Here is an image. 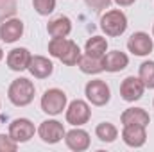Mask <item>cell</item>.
Returning a JSON list of instances; mask_svg holds the SVG:
<instances>
[{"label":"cell","instance_id":"cell-23","mask_svg":"<svg viewBox=\"0 0 154 152\" xmlns=\"http://www.w3.org/2000/svg\"><path fill=\"white\" fill-rule=\"evenodd\" d=\"M68 41L70 39L66 38H52L48 41V54L52 56V57H61L63 56V52L66 50V47H68Z\"/></svg>","mask_w":154,"mask_h":152},{"label":"cell","instance_id":"cell-20","mask_svg":"<svg viewBox=\"0 0 154 152\" xmlns=\"http://www.w3.org/2000/svg\"><path fill=\"white\" fill-rule=\"evenodd\" d=\"M95 134H97V138L100 141L111 143V141H115L116 138H118V129L113 123H109V122H102V123H99L95 127Z\"/></svg>","mask_w":154,"mask_h":152},{"label":"cell","instance_id":"cell-25","mask_svg":"<svg viewBox=\"0 0 154 152\" xmlns=\"http://www.w3.org/2000/svg\"><path fill=\"white\" fill-rule=\"evenodd\" d=\"M18 149V143L9 134H0V152H14Z\"/></svg>","mask_w":154,"mask_h":152},{"label":"cell","instance_id":"cell-22","mask_svg":"<svg viewBox=\"0 0 154 152\" xmlns=\"http://www.w3.org/2000/svg\"><path fill=\"white\" fill-rule=\"evenodd\" d=\"M138 77H140V81L143 82L145 88L154 90V61H143L140 65Z\"/></svg>","mask_w":154,"mask_h":152},{"label":"cell","instance_id":"cell-28","mask_svg":"<svg viewBox=\"0 0 154 152\" xmlns=\"http://www.w3.org/2000/svg\"><path fill=\"white\" fill-rule=\"evenodd\" d=\"M2 57H4V50L0 48V61H2Z\"/></svg>","mask_w":154,"mask_h":152},{"label":"cell","instance_id":"cell-1","mask_svg":"<svg viewBox=\"0 0 154 152\" xmlns=\"http://www.w3.org/2000/svg\"><path fill=\"white\" fill-rule=\"evenodd\" d=\"M34 91H36V88H34L32 81H29L25 77H20V79H14L11 82V86L7 90V97L14 106L25 108L34 100Z\"/></svg>","mask_w":154,"mask_h":152},{"label":"cell","instance_id":"cell-11","mask_svg":"<svg viewBox=\"0 0 154 152\" xmlns=\"http://www.w3.org/2000/svg\"><path fill=\"white\" fill-rule=\"evenodd\" d=\"M31 52L25 48V47H18V48H13L9 54H7V66L13 70V72H23L29 68V63H31Z\"/></svg>","mask_w":154,"mask_h":152},{"label":"cell","instance_id":"cell-5","mask_svg":"<svg viewBox=\"0 0 154 152\" xmlns=\"http://www.w3.org/2000/svg\"><path fill=\"white\" fill-rule=\"evenodd\" d=\"M38 134L41 138V141H45L48 145H54V143H57V141H61L65 138L66 131H65L61 122H57V120H45V122L39 123Z\"/></svg>","mask_w":154,"mask_h":152},{"label":"cell","instance_id":"cell-17","mask_svg":"<svg viewBox=\"0 0 154 152\" xmlns=\"http://www.w3.org/2000/svg\"><path fill=\"white\" fill-rule=\"evenodd\" d=\"M47 31L52 38H66L70 32H72V22L68 16H56L54 20L48 22L47 25Z\"/></svg>","mask_w":154,"mask_h":152},{"label":"cell","instance_id":"cell-4","mask_svg":"<svg viewBox=\"0 0 154 152\" xmlns=\"http://www.w3.org/2000/svg\"><path fill=\"white\" fill-rule=\"evenodd\" d=\"M84 95L93 106H106L111 99V90L102 79H93L86 84Z\"/></svg>","mask_w":154,"mask_h":152},{"label":"cell","instance_id":"cell-21","mask_svg":"<svg viewBox=\"0 0 154 152\" xmlns=\"http://www.w3.org/2000/svg\"><path fill=\"white\" fill-rule=\"evenodd\" d=\"M81 56H82V52H81V48H79V45H77L75 41H68V47H66V50L63 52V56L59 57V61L63 63V65H66V66H75L77 63H79V59H81Z\"/></svg>","mask_w":154,"mask_h":152},{"label":"cell","instance_id":"cell-19","mask_svg":"<svg viewBox=\"0 0 154 152\" xmlns=\"http://www.w3.org/2000/svg\"><path fill=\"white\" fill-rule=\"evenodd\" d=\"M106 50H108V41L102 36H93L86 41L84 45V52L90 54V56H97V57H104L106 56Z\"/></svg>","mask_w":154,"mask_h":152},{"label":"cell","instance_id":"cell-16","mask_svg":"<svg viewBox=\"0 0 154 152\" xmlns=\"http://www.w3.org/2000/svg\"><path fill=\"white\" fill-rule=\"evenodd\" d=\"M127 65H129V57H127L124 52H120V50L108 52V54L104 56V70L109 72V74L122 72Z\"/></svg>","mask_w":154,"mask_h":152},{"label":"cell","instance_id":"cell-12","mask_svg":"<svg viewBox=\"0 0 154 152\" xmlns=\"http://www.w3.org/2000/svg\"><path fill=\"white\" fill-rule=\"evenodd\" d=\"M65 143L70 150H75V152H82L90 147V134L84 131V129H72L65 134Z\"/></svg>","mask_w":154,"mask_h":152},{"label":"cell","instance_id":"cell-14","mask_svg":"<svg viewBox=\"0 0 154 152\" xmlns=\"http://www.w3.org/2000/svg\"><path fill=\"white\" fill-rule=\"evenodd\" d=\"M27 70L31 72V75L36 77V79H47V77L52 75L54 65H52L50 59H47V57H43V56H32Z\"/></svg>","mask_w":154,"mask_h":152},{"label":"cell","instance_id":"cell-6","mask_svg":"<svg viewBox=\"0 0 154 152\" xmlns=\"http://www.w3.org/2000/svg\"><path fill=\"white\" fill-rule=\"evenodd\" d=\"M66 122L70 123V125H74V127H81V125H84V123H88V120H90V116H91V109H90V106L84 102V100H72L70 104H68V108H66Z\"/></svg>","mask_w":154,"mask_h":152},{"label":"cell","instance_id":"cell-18","mask_svg":"<svg viewBox=\"0 0 154 152\" xmlns=\"http://www.w3.org/2000/svg\"><path fill=\"white\" fill-rule=\"evenodd\" d=\"M77 66L81 68V72H82V74L95 75V74L104 72V57H97V56L84 54V56H81V59H79Z\"/></svg>","mask_w":154,"mask_h":152},{"label":"cell","instance_id":"cell-2","mask_svg":"<svg viewBox=\"0 0 154 152\" xmlns=\"http://www.w3.org/2000/svg\"><path fill=\"white\" fill-rule=\"evenodd\" d=\"M100 29L106 32V36H122L127 29V16L120 11V9H111L106 11V14H102L100 18Z\"/></svg>","mask_w":154,"mask_h":152},{"label":"cell","instance_id":"cell-7","mask_svg":"<svg viewBox=\"0 0 154 152\" xmlns=\"http://www.w3.org/2000/svg\"><path fill=\"white\" fill-rule=\"evenodd\" d=\"M36 129L34 123L29 118H14L9 123V136L16 141V143H25L34 136Z\"/></svg>","mask_w":154,"mask_h":152},{"label":"cell","instance_id":"cell-8","mask_svg":"<svg viewBox=\"0 0 154 152\" xmlns=\"http://www.w3.org/2000/svg\"><path fill=\"white\" fill-rule=\"evenodd\" d=\"M145 91V86L143 82L140 81V77L129 75L125 77L120 84V97L125 100V102H134V100H140L142 95Z\"/></svg>","mask_w":154,"mask_h":152},{"label":"cell","instance_id":"cell-24","mask_svg":"<svg viewBox=\"0 0 154 152\" xmlns=\"http://www.w3.org/2000/svg\"><path fill=\"white\" fill-rule=\"evenodd\" d=\"M32 5L36 13L41 16H48L56 9V0H32Z\"/></svg>","mask_w":154,"mask_h":152},{"label":"cell","instance_id":"cell-9","mask_svg":"<svg viewBox=\"0 0 154 152\" xmlns=\"http://www.w3.org/2000/svg\"><path fill=\"white\" fill-rule=\"evenodd\" d=\"M127 50L134 56H149L152 52V38L147 32H134L127 39Z\"/></svg>","mask_w":154,"mask_h":152},{"label":"cell","instance_id":"cell-15","mask_svg":"<svg viewBox=\"0 0 154 152\" xmlns=\"http://www.w3.org/2000/svg\"><path fill=\"white\" fill-rule=\"evenodd\" d=\"M120 122H122V125H142V127H147L149 122H151V116L143 108H129V109H125L122 113Z\"/></svg>","mask_w":154,"mask_h":152},{"label":"cell","instance_id":"cell-26","mask_svg":"<svg viewBox=\"0 0 154 152\" xmlns=\"http://www.w3.org/2000/svg\"><path fill=\"white\" fill-rule=\"evenodd\" d=\"M84 2H86V5H90L91 9H95V11H102V9H108L109 4H111L113 0H84Z\"/></svg>","mask_w":154,"mask_h":152},{"label":"cell","instance_id":"cell-3","mask_svg":"<svg viewBox=\"0 0 154 152\" xmlns=\"http://www.w3.org/2000/svg\"><path fill=\"white\" fill-rule=\"evenodd\" d=\"M66 93L59 88H50L41 97V111L47 114H61L63 109H66Z\"/></svg>","mask_w":154,"mask_h":152},{"label":"cell","instance_id":"cell-13","mask_svg":"<svg viewBox=\"0 0 154 152\" xmlns=\"http://www.w3.org/2000/svg\"><path fill=\"white\" fill-rule=\"evenodd\" d=\"M122 140L125 145L129 147H142L145 141H147V132H145V127L142 125H124V131H122Z\"/></svg>","mask_w":154,"mask_h":152},{"label":"cell","instance_id":"cell-27","mask_svg":"<svg viewBox=\"0 0 154 152\" xmlns=\"http://www.w3.org/2000/svg\"><path fill=\"white\" fill-rule=\"evenodd\" d=\"M116 5H120V7H127V5H133L136 0H113Z\"/></svg>","mask_w":154,"mask_h":152},{"label":"cell","instance_id":"cell-29","mask_svg":"<svg viewBox=\"0 0 154 152\" xmlns=\"http://www.w3.org/2000/svg\"><path fill=\"white\" fill-rule=\"evenodd\" d=\"M152 36H154V25H152Z\"/></svg>","mask_w":154,"mask_h":152},{"label":"cell","instance_id":"cell-30","mask_svg":"<svg viewBox=\"0 0 154 152\" xmlns=\"http://www.w3.org/2000/svg\"><path fill=\"white\" fill-rule=\"evenodd\" d=\"M152 106H154V100H152Z\"/></svg>","mask_w":154,"mask_h":152},{"label":"cell","instance_id":"cell-10","mask_svg":"<svg viewBox=\"0 0 154 152\" xmlns=\"http://www.w3.org/2000/svg\"><path fill=\"white\" fill-rule=\"evenodd\" d=\"M23 34V22L18 18H9L0 23V39L4 43H14Z\"/></svg>","mask_w":154,"mask_h":152}]
</instances>
